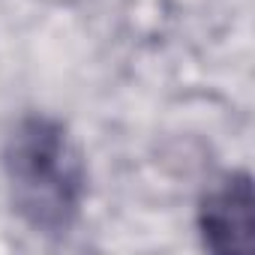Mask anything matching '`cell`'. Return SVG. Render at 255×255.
Here are the masks:
<instances>
[{"label": "cell", "instance_id": "cell-1", "mask_svg": "<svg viewBox=\"0 0 255 255\" xmlns=\"http://www.w3.org/2000/svg\"><path fill=\"white\" fill-rule=\"evenodd\" d=\"M6 177L18 216L42 234H66L84 201V165L51 117H24L6 144Z\"/></svg>", "mask_w": 255, "mask_h": 255}, {"label": "cell", "instance_id": "cell-2", "mask_svg": "<svg viewBox=\"0 0 255 255\" xmlns=\"http://www.w3.org/2000/svg\"><path fill=\"white\" fill-rule=\"evenodd\" d=\"M198 225L207 249L213 252H249L252 249V225H255V201L249 174H231L216 189H210L201 201Z\"/></svg>", "mask_w": 255, "mask_h": 255}]
</instances>
